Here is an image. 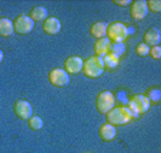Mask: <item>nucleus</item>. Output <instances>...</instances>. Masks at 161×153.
Instances as JSON below:
<instances>
[{
  "label": "nucleus",
  "mask_w": 161,
  "mask_h": 153,
  "mask_svg": "<svg viewBox=\"0 0 161 153\" xmlns=\"http://www.w3.org/2000/svg\"><path fill=\"white\" fill-rule=\"evenodd\" d=\"M104 61L103 57H98V55H93V57H88L87 60L83 64V74L87 77V78L96 79L98 77H101L104 72Z\"/></svg>",
  "instance_id": "nucleus-1"
},
{
  "label": "nucleus",
  "mask_w": 161,
  "mask_h": 153,
  "mask_svg": "<svg viewBox=\"0 0 161 153\" xmlns=\"http://www.w3.org/2000/svg\"><path fill=\"white\" fill-rule=\"evenodd\" d=\"M106 115H107V123H110L113 126H123L133 120L130 114H128V109L125 106H114Z\"/></svg>",
  "instance_id": "nucleus-2"
},
{
  "label": "nucleus",
  "mask_w": 161,
  "mask_h": 153,
  "mask_svg": "<svg viewBox=\"0 0 161 153\" xmlns=\"http://www.w3.org/2000/svg\"><path fill=\"white\" fill-rule=\"evenodd\" d=\"M128 37V28L125 24L114 21L107 26V38L111 43H124Z\"/></svg>",
  "instance_id": "nucleus-3"
},
{
  "label": "nucleus",
  "mask_w": 161,
  "mask_h": 153,
  "mask_svg": "<svg viewBox=\"0 0 161 153\" xmlns=\"http://www.w3.org/2000/svg\"><path fill=\"white\" fill-rule=\"evenodd\" d=\"M114 106H116V96L113 95V92H110V91H101L97 95V98H96V108H97V111L100 114L106 115Z\"/></svg>",
  "instance_id": "nucleus-4"
},
{
  "label": "nucleus",
  "mask_w": 161,
  "mask_h": 153,
  "mask_svg": "<svg viewBox=\"0 0 161 153\" xmlns=\"http://www.w3.org/2000/svg\"><path fill=\"white\" fill-rule=\"evenodd\" d=\"M13 27H14V33L20 34V36H25L29 34L34 27V21L31 20L29 16L26 14H20L14 18L13 21Z\"/></svg>",
  "instance_id": "nucleus-5"
},
{
  "label": "nucleus",
  "mask_w": 161,
  "mask_h": 153,
  "mask_svg": "<svg viewBox=\"0 0 161 153\" xmlns=\"http://www.w3.org/2000/svg\"><path fill=\"white\" fill-rule=\"evenodd\" d=\"M49 81L53 87L61 88V87L69 85V82H70V75L61 68H54L49 72Z\"/></svg>",
  "instance_id": "nucleus-6"
},
{
  "label": "nucleus",
  "mask_w": 161,
  "mask_h": 153,
  "mask_svg": "<svg viewBox=\"0 0 161 153\" xmlns=\"http://www.w3.org/2000/svg\"><path fill=\"white\" fill-rule=\"evenodd\" d=\"M148 13V7H147V2L146 0H136L131 3V7H130V16L133 20L136 21H140V20H144Z\"/></svg>",
  "instance_id": "nucleus-7"
},
{
  "label": "nucleus",
  "mask_w": 161,
  "mask_h": 153,
  "mask_svg": "<svg viewBox=\"0 0 161 153\" xmlns=\"http://www.w3.org/2000/svg\"><path fill=\"white\" fill-rule=\"evenodd\" d=\"M127 106L136 109V111L141 115V114H146L150 109V101L144 95H134L128 99Z\"/></svg>",
  "instance_id": "nucleus-8"
},
{
  "label": "nucleus",
  "mask_w": 161,
  "mask_h": 153,
  "mask_svg": "<svg viewBox=\"0 0 161 153\" xmlns=\"http://www.w3.org/2000/svg\"><path fill=\"white\" fill-rule=\"evenodd\" d=\"M14 114L17 115L20 119H30L31 114H33V108H31L30 102L26 101V99H19L14 102Z\"/></svg>",
  "instance_id": "nucleus-9"
},
{
  "label": "nucleus",
  "mask_w": 161,
  "mask_h": 153,
  "mask_svg": "<svg viewBox=\"0 0 161 153\" xmlns=\"http://www.w3.org/2000/svg\"><path fill=\"white\" fill-rule=\"evenodd\" d=\"M83 64L84 61L77 55H71L64 61V71L67 74H80L83 71Z\"/></svg>",
  "instance_id": "nucleus-10"
},
{
  "label": "nucleus",
  "mask_w": 161,
  "mask_h": 153,
  "mask_svg": "<svg viewBox=\"0 0 161 153\" xmlns=\"http://www.w3.org/2000/svg\"><path fill=\"white\" fill-rule=\"evenodd\" d=\"M60 30H61V23L57 17H47L43 21V31L46 34L54 36V34L60 33Z\"/></svg>",
  "instance_id": "nucleus-11"
},
{
  "label": "nucleus",
  "mask_w": 161,
  "mask_h": 153,
  "mask_svg": "<svg viewBox=\"0 0 161 153\" xmlns=\"http://www.w3.org/2000/svg\"><path fill=\"white\" fill-rule=\"evenodd\" d=\"M98 135H100V139L104 142H110L116 138L117 135V129L116 126L110 125V123H103L98 129Z\"/></svg>",
  "instance_id": "nucleus-12"
},
{
  "label": "nucleus",
  "mask_w": 161,
  "mask_h": 153,
  "mask_svg": "<svg viewBox=\"0 0 161 153\" xmlns=\"http://www.w3.org/2000/svg\"><path fill=\"white\" fill-rule=\"evenodd\" d=\"M161 41V33L158 28H150L144 34V44H147L148 47H155Z\"/></svg>",
  "instance_id": "nucleus-13"
},
{
  "label": "nucleus",
  "mask_w": 161,
  "mask_h": 153,
  "mask_svg": "<svg viewBox=\"0 0 161 153\" xmlns=\"http://www.w3.org/2000/svg\"><path fill=\"white\" fill-rule=\"evenodd\" d=\"M90 34L97 40L107 37V24L103 23V21H97V23H94L90 27Z\"/></svg>",
  "instance_id": "nucleus-14"
},
{
  "label": "nucleus",
  "mask_w": 161,
  "mask_h": 153,
  "mask_svg": "<svg viewBox=\"0 0 161 153\" xmlns=\"http://www.w3.org/2000/svg\"><path fill=\"white\" fill-rule=\"evenodd\" d=\"M110 44H111V41H110L107 37L97 40V41H96V44H94V53H96V55H98V57H104V55L108 53Z\"/></svg>",
  "instance_id": "nucleus-15"
},
{
  "label": "nucleus",
  "mask_w": 161,
  "mask_h": 153,
  "mask_svg": "<svg viewBox=\"0 0 161 153\" xmlns=\"http://www.w3.org/2000/svg\"><path fill=\"white\" fill-rule=\"evenodd\" d=\"M14 31L13 21L6 17H0V36L2 37H10Z\"/></svg>",
  "instance_id": "nucleus-16"
},
{
  "label": "nucleus",
  "mask_w": 161,
  "mask_h": 153,
  "mask_svg": "<svg viewBox=\"0 0 161 153\" xmlns=\"http://www.w3.org/2000/svg\"><path fill=\"white\" fill-rule=\"evenodd\" d=\"M29 17H30L33 21H43V20H46V18H47V9H46V7H43V6L33 7Z\"/></svg>",
  "instance_id": "nucleus-17"
},
{
  "label": "nucleus",
  "mask_w": 161,
  "mask_h": 153,
  "mask_svg": "<svg viewBox=\"0 0 161 153\" xmlns=\"http://www.w3.org/2000/svg\"><path fill=\"white\" fill-rule=\"evenodd\" d=\"M103 61H104V68L106 69H114V68H117L120 64V58L116 57V55H111V54L104 55Z\"/></svg>",
  "instance_id": "nucleus-18"
},
{
  "label": "nucleus",
  "mask_w": 161,
  "mask_h": 153,
  "mask_svg": "<svg viewBox=\"0 0 161 153\" xmlns=\"http://www.w3.org/2000/svg\"><path fill=\"white\" fill-rule=\"evenodd\" d=\"M144 96L150 101V104H158V102L161 101V91L155 87L148 88V89H147V94Z\"/></svg>",
  "instance_id": "nucleus-19"
},
{
  "label": "nucleus",
  "mask_w": 161,
  "mask_h": 153,
  "mask_svg": "<svg viewBox=\"0 0 161 153\" xmlns=\"http://www.w3.org/2000/svg\"><path fill=\"white\" fill-rule=\"evenodd\" d=\"M125 47H124V43H111L108 48V53L107 54H111V55H116V57H121L124 54Z\"/></svg>",
  "instance_id": "nucleus-20"
},
{
  "label": "nucleus",
  "mask_w": 161,
  "mask_h": 153,
  "mask_svg": "<svg viewBox=\"0 0 161 153\" xmlns=\"http://www.w3.org/2000/svg\"><path fill=\"white\" fill-rule=\"evenodd\" d=\"M29 126L33 130H40L43 128V119L40 116H31L29 119Z\"/></svg>",
  "instance_id": "nucleus-21"
},
{
  "label": "nucleus",
  "mask_w": 161,
  "mask_h": 153,
  "mask_svg": "<svg viewBox=\"0 0 161 153\" xmlns=\"http://www.w3.org/2000/svg\"><path fill=\"white\" fill-rule=\"evenodd\" d=\"M136 53L138 57H147L150 53V47L147 44H144V43H138L136 45Z\"/></svg>",
  "instance_id": "nucleus-22"
},
{
  "label": "nucleus",
  "mask_w": 161,
  "mask_h": 153,
  "mask_svg": "<svg viewBox=\"0 0 161 153\" xmlns=\"http://www.w3.org/2000/svg\"><path fill=\"white\" fill-rule=\"evenodd\" d=\"M147 7H148V10H151V12H154V13H160L161 12V2L160 0H150V2H147Z\"/></svg>",
  "instance_id": "nucleus-23"
},
{
  "label": "nucleus",
  "mask_w": 161,
  "mask_h": 153,
  "mask_svg": "<svg viewBox=\"0 0 161 153\" xmlns=\"http://www.w3.org/2000/svg\"><path fill=\"white\" fill-rule=\"evenodd\" d=\"M148 55H151L154 60H160V58H161V47H160V45H155V47H150Z\"/></svg>",
  "instance_id": "nucleus-24"
},
{
  "label": "nucleus",
  "mask_w": 161,
  "mask_h": 153,
  "mask_svg": "<svg viewBox=\"0 0 161 153\" xmlns=\"http://www.w3.org/2000/svg\"><path fill=\"white\" fill-rule=\"evenodd\" d=\"M113 3H114V4H117V6H121V7H124V6H128V4H130L131 2H128V0H123V2H119V0H114Z\"/></svg>",
  "instance_id": "nucleus-25"
},
{
  "label": "nucleus",
  "mask_w": 161,
  "mask_h": 153,
  "mask_svg": "<svg viewBox=\"0 0 161 153\" xmlns=\"http://www.w3.org/2000/svg\"><path fill=\"white\" fill-rule=\"evenodd\" d=\"M3 58H4V54H3V51H2V48H0V63L3 61Z\"/></svg>",
  "instance_id": "nucleus-26"
},
{
  "label": "nucleus",
  "mask_w": 161,
  "mask_h": 153,
  "mask_svg": "<svg viewBox=\"0 0 161 153\" xmlns=\"http://www.w3.org/2000/svg\"><path fill=\"white\" fill-rule=\"evenodd\" d=\"M88 153H90V152H88Z\"/></svg>",
  "instance_id": "nucleus-27"
}]
</instances>
